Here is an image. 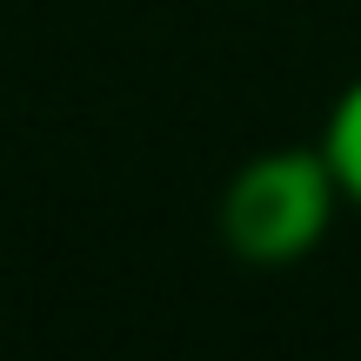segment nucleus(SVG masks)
I'll use <instances>...</instances> for the list:
<instances>
[{"label":"nucleus","instance_id":"1","mask_svg":"<svg viewBox=\"0 0 361 361\" xmlns=\"http://www.w3.org/2000/svg\"><path fill=\"white\" fill-rule=\"evenodd\" d=\"M335 207H341V188L322 141L268 147V154L241 161L234 180L221 188V241H228V255L255 261V268H288V261L322 247Z\"/></svg>","mask_w":361,"mask_h":361},{"label":"nucleus","instance_id":"2","mask_svg":"<svg viewBox=\"0 0 361 361\" xmlns=\"http://www.w3.org/2000/svg\"><path fill=\"white\" fill-rule=\"evenodd\" d=\"M322 154H328V168H335L341 201H348V207H361V80H348V87H341V101L328 107Z\"/></svg>","mask_w":361,"mask_h":361}]
</instances>
